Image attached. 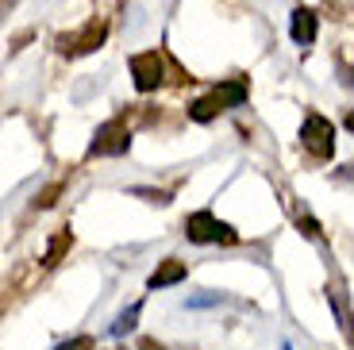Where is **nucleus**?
Here are the masks:
<instances>
[{
  "label": "nucleus",
  "mask_w": 354,
  "mask_h": 350,
  "mask_svg": "<svg viewBox=\"0 0 354 350\" xmlns=\"http://www.w3.org/2000/svg\"><path fill=\"white\" fill-rule=\"evenodd\" d=\"M243 100H247V85H243V81H223V85H216L208 97L193 100V104H189V116H193L196 123H208L220 112H227V108H239Z\"/></svg>",
  "instance_id": "nucleus-1"
},
{
  "label": "nucleus",
  "mask_w": 354,
  "mask_h": 350,
  "mask_svg": "<svg viewBox=\"0 0 354 350\" xmlns=\"http://www.w3.org/2000/svg\"><path fill=\"white\" fill-rule=\"evenodd\" d=\"M185 239L189 243H223V246H235L239 243V231L231 228V223H223V219H216L212 212H193V216L185 219Z\"/></svg>",
  "instance_id": "nucleus-2"
},
{
  "label": "nucleus",
  "mask_w": 354,
  "mask_h": 350,
  "mask_svg": "<svg viewBox=\"0 0 354 350\" xmlns=\"http://www.w3.org/2000/svg\"><path fill=\"white\" fill-rule=\"evenodd\" d=\"M127 147H131V127L124 120H108L97 127V139H93L88 154L93 158H120V154H127Z\"/></svg>",
  "instance_id": "nucleus-3"
},
{
  "label": "nucleus",
  "mask_w": 354,
  "mask_h": 350,
  "mask_svg": "<svg viewBox=\"0 0 354 350\" xmlns=\"http://www.w3.org/2000/svg\"><path fill=\"white\" fill-rule=\"evenodd\" d=\"M301 142L312 158H331L335 154V127H331L319 112H312L308 120L301 123Z\"/></svg>",
  "instance_id": "nucleus-4"
},
{
  "label": "nucleus",
  "mask_w": 354,
  "mask_h": 350,
  "mask_svg": "<svg viewBox=\"0 0 354 350\" xmlns=\"http://www.w3.org/2000/svg\"><path fill=\"white\" fill-rule=\"evenodd\" d=\"M131 77L139 93H154V89L166 81V58L158 50H142L131 58Z\"/></svg>",
  "instance_id": "nucleus-5"
},
{
  "label": "nucleus",
  "mask_w": 354,
  "mask_h": 350,
  "mask_svg": "<svg viewBox=\"0 0 354 350\" xmlns=\"http://www.w3.org/2000/svg\"><path fill=\"white\" fill-rule=\"evenodd\" d=\"M108 35V24L104 19H88L81 31H70V35H58V50L70 54V58H77V54H88V50H97L100 43H104Z\"/></svg>",
  "instance_id": "nucleus-6"
},
{
  "label": "nucleus",
  "mask_w": 354,
  "mask_h": 350,
  "mask_svg": "<svg viewBox=\"0 0 354 350\" xmlns=\"http://www.w3.org/2000/svg\"><path fill=\"white\" fill-rule=\"evenodd\" d=\"M185 262H177V258H166V262L158 266V270L147 277V285L151 289H169V285H177V281H185Z\"/></svg>",
  "instance_id": "nucleus-7"
},
{
  "label": "nucleus",
  "mask_w": 354,
  "mask_h": 350,
  "mask_svg": "<svg viewBox=\"0 0 354 350\" xmlns=\"http://www.w3.org/2000/svg\"><path fill=\"white\" fill-rule=\"evenodd\" d=\"M289 35H292V43H312V39H316V12H312V8H297V12H292Z\"/></svg>",
  "instance_id": "nucleus-8"
},
{
  "label": "nucleus",
  "mask_w": 354,
  "mask_h": 350,
  "mask_svg": "<svg viewBox=\"0 0 354 350\" xmlns=\"http://www.w3.org/2000/svg\"><path fill=\"white\" fill-rule=\"evenodd\" d=\"M70 246H73V235L70 231H58V235L50 239V246H46V254H43V266H58V258H62Z\"/></svg>",
  "instance_id": "nucleus-9"
},
{
  "label": "nucleus",
  "mask_w": 354,
  "mask_h": 350,
  "mask_svg": "<svg viewBox=\"0 0 354 350\" xmlns=\"http://www.w3.org/2000/svg\"><path fill=\"white\" fill-rule=\"evenodd\" d=\"M139 312H142V304H131L127 312H120L115 315V324H112V335H127L135 327V320H139Z\"/></svg>",
  "instance_id": "nucleus-10"
},
{
  "label": "nucleus",
  "mask_w": 354,
  "mask_h": 350,
  "mask_svg": "<svg viewBox=\"0 0 354 350\" xmlns=\"http://www.w3.org/2000/svg\"><path fill=\"white\" fill-rule=\"evenodd\" d=\"M54 350H93V339H88V335H77V339H70V342H58Z\"/></svg>",
  "instance_id": "nucleus-11"
},
{
  "label": "nucleus",
  "mask_w": 354,
  "mask_h": 350,
  "mask_svg": "<svg viewBox=\"0 0 354 350\" xmlns=\"http://www.w3.org/2000/svg\"><path fill=\"white\" fill-rule=\"evenodd\" d=\"M58 193H62V185H50V189H46V193H39V208H50V204H54V196H58Z\"/></svg>",
  "instance_id": "nucleus-12"
},
{
  "label": "nucleus",
  "mask_w": 354,
  "mask_h": 350,
  "mask_svg": "<svg viewBox=\"0 0 354 350\" xmlns=\"http://www.w3.org/2000/svg\"><path fill=\"white\" fill-rule=\"evenodd\" d=\"M139 350H166V347H162V342H154V339H142Z\"/></svg>",
  "instance_id": "nucleus-13"
},
{
  "label": "nucleus",
  "mask_w": 354,
  "mask_h": 350,
  "mask_svg": "<svg viewBox=\"0 0 354 350\" xmlns=\"http://www.w3.org/2000/svg\"><path fill=\"white\" fill-rule=\"evenodd\" d=\"M115 350H124V347H115Z\"/></svg>",
  "instance_id": "nucleus-14"
}]
</instances>
